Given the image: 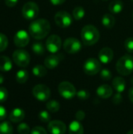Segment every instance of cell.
<instances>
[{
    "instance_id": "cell-40",
    "label": "cell",
    "mask_w": 133,
    "mask_h": 134,
    "mask_svg": "<svg viewBox=\"0 0 133 134\" xmlns=\"http://www.w3.org/2000/svg\"><path fill=\"white\" fill-rule=\"evenodd\" d=\"M18 2V0H5V3L8 7H14Z\"/></svg>"
},
{
    "instance_id": "cell-38",
    "label": "cell",
    "mask_w": 133,
    "mask_h": 134,
    "mask_svg": "<svg viewBox=\"0 0 133 134\" xmlns=\"http://www.w3.org/2000/svg\"><path fill=\"white\" fill-rule=\"evenodd\" d=\"M85 113L82 110L78 111L75 114V119H76V120H78L79 122L82 121L85 119Z\"/></svg>"
},
{
    "instance_id": "cell-4",
    "label": "cell",
    "mask_w": 133,
    "mask_h": 134,
    "mask_svg": "<svg viewBox=\"0 0 133 134\" xmlns=\"http://www.w3.org/2000/svg\"><path fill=\"white\" fill-rule=\"evenodd\" d=\"M13 60L17 66L21 68H25L29 64L31 57L29 53L26 50L19 49L13 52Z\"/></svg>"
},
{
    "instance_id": "cell-26",
    "label": "cell",
    "mask_w": 133,
    "mask_h": 134,
    "mask_svg": "<svg viewBox=\"0 0 133 134\" xmlns=\"http://www.w3.org/2000/svg\"><path fill=\"white\" fill-rule=\"evenodd\" d=\"M72 13H73V17H74V20H80L84 17L85 12V9H84V8L82 6L78 5L73 9Z\"/></svg>"
},
{
    "instance_id": "cell-25",
    "label": "cell",
    "mask_w": 133,
    "mask_h": 134,
    "mask_svg": "<svg viewBox=\"0 0 133 134\" xmlns=\"http://www.w3.org/2000/svg\"><path fill=\"white\" fill-rule=\"evenodd\" d=\"M13 129L10 122L5 121L0 123V134H13Z\"/></svg>"
},
{
    "instance_id": "cell-36",
    "label": "cell",
    "mask_w": 133,
    "mask_h": 134,
    "mask_svg": "<svg viewBox=\"0 0 133 134\" xmlns=\"http://www.w3.org/2000/svg\"><path fill=\"white\" fill-rule=\"evenodd\" d=\"M31 134H47V132L42 126H35L31 130Z\"/></svg>"
},
{
    "instance_id": "cell-23",
    "label": "cell",
    "mask_w": 133,
    "mask_h": 134,
    "mask_svg": "<svg viewBox=\"0 0 133 134\" xmlns=\"http://www.w3.org/2000/svg\"><path fill=\"white\" fill-rule=\"evenodd\" d=\"M32 73L34 76L38 77V78H42L46 75L47 74V70L46 68L42 66V65H36L32 69Z\"/></svg>"
},
{
    "instance_id": "cell-15",
    "label": "cell",
    "mask_w": 133,
    "mask_h": 134,
    "mask_svg": "<svg viewBox=\"0 0 133 134\" xmlns=\"http://www.w3.org/2000/svg\"><path fill=\"white\" fill-rule=\"evenodd\" d=\"M62 59H63V56L61 54L59 55L53 54V55L48 56L44 60L45 67L48 69H54L59 65Z\"/></svg>"
},
{
    "instance_id": "cell-46",
    "label": "cell",
    "mask_w": 133,
    "mask_h": 134,
    "mask_svg": "<svg viewBox=\"0 0 133 134\" xmlns=\"http://www.w3.org/2000/svg\"><path fill=\"white\" fill-rule=\"evenodd\" d=\"M132 20H133V13H132Z\"/></svg>"
},
{
    "instance_id": "cell-31",
    "label": "cell",
    "mask_w": 133,
    "mask_h": 134,
    "mask_svg": "<svg viewBox=\"0 0 133 134\" xmlns=\"http://www.w3.org/2000/svg\"><path fill=\"white\" fill-rule=\"evenodd\" d=\"M17 131L20 134H29V133L31 132V129L27 123L22 122L18 126Z\"/></svg>"
},
{
    "instance_id": "cell-37",
    "label": "cell",
    "mask_w": 133,
    "mask_h": 134,
    "mask_svg": "<svg viewBox=\"0 0 133 134\" xmlns=\"http://www.w3.org/2000/svg\"><path fill=\"white\" fill-rule=\"evenodd\" d=\"M122 100H123V98H122V94L120 93H117L116 94L114 95V97L112 98V102L114 104L118 105V104H120L122 102Z\"/></svg>"
},
{
    "instance_id": "cell-20",
    "label": "cell",
    "mask_w": 133,
    "mask_h": 134,
    "mask_svg": "<svg viewBox=\"0 0 133 134\" xmlns=\"http://www.w3.org/2000/svg\"><path fill=\"white\" fill-rule=\"evenodd\" d=\"M123 7H124V5H123L122 1H121V0H114L109 4L108 9H109V11L111 13H112L114 14H118V13H120L122 11Z\"/></svg>"
},
{
    "instance_id": "cell-43",
    "label": "cell",
    "mask_w": 133,
    "mask_h": 134,
    "mask_svg": "<svg viewBox=\"0 0 133 134\" xmlns=\"http://www.w3.org/2000/svg\"><path fill=\"white\" fill-rule=\"evenodd\" d=\"M3 82H4V77L0 74V85H1V84H2V83H3Z\"/></svg>"
},
{
    "instance_id": "cell-44",
    "label": "cell",
    "mask_w": 133,
    "mask_h": 134,
    "mask_svg": "<svg viewBox=\"0 0 133 134\" xmlns=\"http://www.w3.org/2000/svg\"><path fill=\"white\" fill-rule=\"evenodd\" d=\"M127 134H133V130H130L129 132H128V133H127Z\"/></svg>"
},
{
    "instance_id": "cell-3",
    "label": "cell",
    "mask_w": 133,
    "mask_h": 134,
    "mask_svg": "<svg viewBox=\"0 0 133 134\" xmlns=\"http://www.w3.org/2000/svg\"><path fill=\"white\" fill-rule=\"evenodd\" d=\"M117 71L123 75H129L133 71V57L129 54L122 56L116 64Z\"/></svg>"
},
{
    "instance_id": "cell-39",
    "label": "cell",
    "mask_w": 133,
    "mask_h": 134,
    "mask_svg": "<svg viewBox=\"0 0 133 134\" xmlns=\"http://www.w3.org/2000/svg\"><path fill=\"white\" fill-rule=\"evenodd\" d=\"M6 115H7L6 109L3 106L0 105V121L4 120L6 118Z\"/></svg>"
},
{
    "instance_id": "cell-2",
    "label": "cell",
    "mask_w": 133,
    "mask_h": 134,
    "mask_svg": "<svg viewBox=\"0 0 133 134\" xmlns=\"http://www.w3.org/2000/svg\"><path fill=\"white\" fill-rule=\"evenodd\" d=\"M100 36L98 29L92 24L84 26L81 31V38L83 44L85 46L95 45L99 41Z\"/></svg>"
},
{
    "instance_id": "cell-47",
    "label": "cell",
    "mask_w": 133,
    "mask_h": 134,
    "mask_svg": "<svg viewBox=\"0 0 133 134\" xmlns=\"http://www.w3.org/2000/svg\"><path fill=\"white\" fill-rule=\"evenodd\" d=\"M132 1H133V0H132Z\"/></svg>"
},
{
    "instance_id": "cell-14",
    "label": "cell",
    "mask_w": 133,
    "mask_h": 134,
    "mask_svg": "<svg viewBox=\"0 0 133 134\" xmlns=\"http://www.w3.org/2000/svg\"><path fill=\"white\" fill-rule=\"evenodd\" d=\"M99 60L103 64H109L112 61L114 58V52L109 47H104L99 52Z\"/></svg>"
},
{
    "instance_id": "cell-6",
    "label": "cell",
    "mask_w": 133,
    "mask_h": 134,
    "mask_svg": "<svg viewBox=\"0 0 133 134\" xmlns=\"http://www.w3.org/2000/svg\"><path fill=\"white\" fill-rule=\"evenodd\" d=\"M58 92L60 96L65 99H72L76 95V89L74 85L69 82H62L58 86Z\"/></svg>"
},
{
    "instance_id": "cell-27",
    "label": "cell",
    "mask_w": 133,
    "mask_h": 134,
    "mask_svg": "<svg viewBox=\"0 0 133 134\" xmlns=\"http://www.w3.org/2000/svg\"><path fill=\"white\" fill-rule=\"evenodd\" d=\"M60 103L56 100H50L46 104V108L49 110V111L52 112V113H55L57 112L60 110Z\"/></svg>"
},
{
    "instance_id": "cell-10",
    "label": "cell",
    "mask_w": 133,
    "mask_h": 134,
    "mask_svg": "<svg viewBox=\"0 0 133 134\" xmlns=\"http://www.w3.org/2000/svg\"><path fill=\"white\" fill-rule=\"evenodd\" d=\"M82 49V42L75 38H67L63 42V49L67 53L74 54L78 53Z\"/></svg>"
},
{
    "instance_id": "cell-42",
    "label": "cell",
    "mask_w": 133,
    "mask_h": 134,
    "mask_svg": "<svg viewBox=\"0 0 133 134\" xmlns=\"http://www.w3.org/2000/svg\"><path fill=\"white\" fill-rule=\"evenodd\" d=\"M129 97L130 100L133 103V87H132L129 91Z\"/></svg>"
},
{
    "instance_id": "cell-32",
    "label": "cell",
    "mask_w": 133,
    "mask_h": 134,
    "mask_svg": "<svg viewBox=\"0 0 133 134\" xmlns=\"http://www.w3.org/2000/svg\"><path fill=\"white\" fill-rule=\"evenodd\" d=\"M100 78L104 81H108L112 78V74L109 69L103 68L100 71Z\"/></svg>"
},
{
    "instance_id": "cell-21",
    "label": "cell",
    "mask_w": 133,
    "mask_h": 134,
    "mask_svg": "<svg viewBox=\"0 0 133 134\" xmlns=\"http://www.w3.org/2000/svg\"><path fill=\"white\" fill-rule=\"evenodd\" d=\"M11 60L6 56H0V71L7 72L12 69Z\"/></svg>"
},
{
    "instance_id": "cell-33",
    "label": "cell",
    "mask_w": 133,
    "mask_h": 134,
    "mask_svg": "<svg viewBox=\"0 0 133 134\" xmlns=\"http://www.w3.org/2000/svg\"><path fill=\"white\" fill-rule=\"evenodd\" d=\"M125 48L127 52L133 53V38L129 37L125 41Z\"/></svg>"
},
{
    "instance_id": "cell-28",
    "label": "cell",
    "mask_w": 133,
    "mask_h": 134,
    "mask_svg": "<svg viewBox=\"0 0 133 134\" xmlns=\"http://www.w3.org/2000/svg\"><path fill=\"white\" fill-rule=\"evenodd\" d=\"M31 49H32L33 52L37 55H42L45 53V46H44L43 43L39 42L33 43Z\"/></svg>"
},
{
    "instance_id": "cell-16",
    "label": "cell",
    "mask_w": 133,
    "mask_h": 134,
    "mask_svg": "<svg viewBox=\"0 0 133 134\" xmlns=\"http://www.w3.org/2000/svg\"><path fill=\"white\" fill-rule=\"evenodd\" d=\"M24 117H25L24 111L21 108H19L13 109L9 114V120L14 123L21 122L24 119Z\"/></svg>"
},
{
    "instance_id": "cell-17",
    "label": "cell",
    "mask_w": 133,
    "mask_h": 134,
    "mask_svg": "<svg viewBox=\"0 0 133 134\" xmlns=\"http://www.w3.org/2000/svg\"><path fill=\"white\" fill-rule=\"evenodd\" d=\"M96 93L100 97H101L103 99H107V98H110L112 96L113 90L109 85L103 84V85L100 86L97 88Z\"/></svg>"
},
{
    "instance_id": "cell-24",
    "label": "cell",
    "mask_w": 133,
    "mask_h": 134,
    "mask_svg": "<svg viewBox=\"0 0 133 134\" xmlns=\"http://www.w3.org/2000/svg\"><path fill=\"white\" fill-rule=\"evenodd\" d=\"M29 75L26 70H20L16 74V80L20 84L25 83L28 79Z\"/></svg>"
},
{
    "instance_id": "cell-22",
    "label": "cell",
    "mask_w": 133,
    "mask_h": 134,
    "mask_svg": "<svg viewBox=\"0 0 133 134\" xmlns=\"http://www.w3.org/2000/svg\"><path fill=\"white\" fill-rule=\"evenodd\" d=\"M102 24L107 28H112L115 24V18L110 13H106L103 16L101 20Z\"/></svg>"
},
{
    "instance_id": "cell-13",
    "label": "cell",
    "mask_w": 133,
    "mask_h": 134,
    "mask_svg": "<svg viewBox=\"0 0 133 134\" xmlns=\"http://www.w3.org/2000/svg\"><path fill=\"white\" fill-rule=\"evenodd\" d=\"M48 130L51 134H64L67 131V126L62 121L53 120L49 122Z\"/></svg>"
},
{
    "instance_id": "cell-9",
    "label": "cell",
    "mask_w": 133,
    "mask_h": 134,
    "mask_svg": "<svg viewBox=\"0 0 133 134\" xmlns=\"http://www.w3.org/2000/svg\"><path fill=\"white\" fill-rule=\"evenodd\" d=\"M33 96L40 101H46L49 99L51 92L49 88L43 84L36 85L32 90Z\"/></svg>"
},
{
    "instance_id": "cell-1",
    "label": "cell",
    "mask_w": 133,
    "mask_h": 134,
    "mask_svg": "<svg viewBox=\"0 0 133 134\" xmlns=\"http://www.w3.org/2000/svg\"><path fill=\"white\" fill-rule=\"evenodd\" d=\"M50 29V24L45 19H37L32 21L28 27L30 35L35 39L45 38L49 35Z\"/></svg>"
},
{
    "instance_id": "cell-11",
    "label": "cell",
    "mask_w": 133,
    "mask_h": 134,
    "mask_svg": "<svg viewBox=\"0 0 133 134\" xmlns=\"http://www.w3.org/2000/svg\"><path fill=\"white\" fill-rule=\"evenodd\" d=\"M62 46V40L59 35H50L45 42V47L49 52L51 53H57Z\"/></svg>"
},
{
    "instance_id": "cell-8",
    "label": "cell",
    "mask_w": 133,
    "mask_h": 134,
    "mask_svg": "<svg viewBox=\"0 0 133 134\" xmlns=\"http://www.w3.org/2000/svg\"><path fill=\"white\" fill-rule=\"evenodd\" d=\"M39 13L38 5L34 2H28L25 3L22 9L23 16L26 20H34L37 17Z\"/></svg>"
},
{
    "instance_id": "cell-19",
    "label": "cell",
    "mask_w": 133,
    "mask_h": 134,
    "mask_svg": "<svg viewBox=\"0 0 133 134\" xmlns=\"http://www.w3.org/2000/svg\"><path fill=\"white\" fill-rule=\"evenodd\" d=\"M112 86L118 93H122L125 90L126 82L122 77H115L112 82Z\"/></svg>"
},
{
    "instance_id": "cell-18",
    "label": "cell",
    "mask_w": 133,
    "mask_h": 134,
    "mask_svg": "<svg viewBox=\"0 0 133 134\" xmlns=\"http://www.w3.org/2000/svg\"><path fill=\"white\" fill-rule=\"evenodd\" d=\"M68 130L69 134H84L83 126L78 120L72 121L69 125Z\"/></svg>"
},
{
    "instance_id": "cell-41",
    "label": "cell",
    "mask_w": 133,
    "mask_h": 134,
    "mask_svg": "<svg viewBox=\"0 0 133 134\" xmlns=\"http://www.w3.org/2000/svg\"><path fill=\"white\" fill-rule=\"evenodd\" d=\"M49 1L54 5H62L63 3H64L66 0H49Z\"/></svg>"
},
{
    "instance_id": "cell-34",
    "label": "cell",
    "mask_w": 133,
    "mask_h": 134,
    "mask_svg": "<svg viewBox=\"0 0 133 134\" xmlns=\"http://www.w3.org/2000/svg\"><path fill=\"white\" fill-rule=\"evenodd\" d=\"M76 95H77L78 99L82 100H87L89 97V93L85 90H81L78 91Z\"/></svg>"
},
{
    "instance_id": "cell-5",
    "label": "cell",
    "mask_w": 133,
    "mask_h": 134,
    "mask_svg": "<svg viewBox=\"0 0 133 134\" xmlns=\"http://www.w3.org/2000/svg\"><path fill=\"white\" fill-rule=\"evenodd\" d=\"M54 20L56 24L62 28H66L71 26L73 19L69 13L64 10L58 11L54 16Z\"/></svg>"
},
{
    "instance_id": "cell-7",
    "label": "cell",
    "mask_w": 133,
    "mask_h": 134,
    "mask_svg": "<svg viewBox=\"0 0 133 134\" xmlns=\"http://www.w3.org/2000/svg\"><path fill=\"white\" fill-rule=\"evenodd\" d=\"M83 71L88 75H95L101 71L100 61L96 58H89L83 65Z\"/></svg>"
},
{
    "instance_id": "cell-12",
    "label": "cell",
    "mask_w": 133,
    "mask_h": 134,
    "mask_svg": "<svg viewBox=\"0 0 133 134\" xmlns=\"http://www.w3.org/2000/svg\"><path fill=\"white\" fill-rule=\"evenodd\" d=\"M13 42L17 47L20 48L25 47L26 46H27V44L30 42L29 34L24 30H20L15 34L13 38Z\"/></svg>"
},
{
    "instance_id": "cell-45",
    "label": "cell",
    "mask_w": 133,
    "mask_h": 134,
    "mask_svg": "<svg viewBox=\"0 0 133 134\" xmlns=\"http://www.w3.org/2000/svg\"><path fill=\"white\" fill-rule=\"evenodd\" d=\"M103 1H107V0H103Z\"/></svg>"
},
{
    "instance_id": "cell-30",
    "label": "cell",
    "mask_w": 133,
    "mask_h": 134,
    "mask_svg": "<svg viewBox=\"0 0 133 134\" xmlns=\"http://www.w3.org/2000/svg\"><path fill=\"white\" fill-rule=\"evenodd\" d=\"M8 38L5 35L0 33V52L4 51L8 46Z\"/></svg>"
},
{
    "instance_id": "cell-35",
    "label": "cell",
    "mask_w": 133,
    "mask_h": 134,
    "mask_svg": "<svg viewBox=\"0 0 133 134\" xmlns=\"http://www.w3.org/2000/svg\"><path fill=\"white\" fill-rule=\"evenodd\" d=\"M9 96V93L5 87H0V104L4 103Z\"/></svg>"
},
{
    "instance_id": "cell-29",
    "label": "cell",
    "mask_w": 133,
    "mask_h": 134,
    "mask_svg": "<svg viewBox=\"0 0 133 134\" xmlns=\"http://www.w3.org/2000/svg\"><path fill=\"white\" fill-rule=\"evenodd\" d=\"M38 119L42 122H49L51 120V116L47 111H42L38 114Z\"/></svg>"
}]
</instances>
